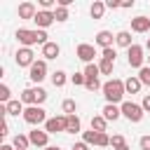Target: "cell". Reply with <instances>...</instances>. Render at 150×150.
<instances>
[{"label": "cell", "mask_w": 150, "mask_h": 150, "mask_svg": "<svg viewBox=\"0 0 150 150\" xmlns=\"http://www.w3.org/2000/svg\"><path fill=\"white\" fill-rule=\"evenodd\" d=\"M112 66H115V61H105V59H101V63H98L101 75H110V73H112Z\"/></svg>", "instance_id": "obj_28"}, {"label": "cell", "mask_w": 150, "mask_h": 150, "mask_svg": "<svg viewBox=\"0 0 150 150\" xmlns=\"http://www.w3.org/2000/svg\"><path fill=\"white\" fill-rule=\"evenodd\" d=\"M12 145H14L16 150H26V148L30 145V138H28V136H23V134H16V136H14V141H12Z\"/></svg>", "instance_id": "obj_23"}, {"label": "cell", "mask_w": 150, "mask_h": 150, "mask_svg": "<svg viewBox=\"0 0 150 150\" xmlns=\"http://www.w3.org/2000/svg\"><path fill=\"white\" fill-rule=\"evenodd\" d=\"M120 108H122V115H124V117H127L129 122H141V120H143V112H145V110H143V108H141L138 103L124 101V103H122Z\"/></svg>", "instance_id": "obj_4"}, {"label": "cell", "mask_w": 150, "mask_h": 150, "mask_svg": "<svg viewBox=\"0 0 150 150\" xmlns=\"http://www.w3.org/2000/svg\"><path fill=\"white\" fill-rule=\"evenodd\" d=\"M105 127H108V120H105L103 115H94V117H91V129H94V131L103 134V131H105Z\"/></svg>", "instance_id": "obj_22"}, {"label": "cell", "mask_w": 150, "mask_h": 150, "mask_svg": "<svg viewBox=\"0 0 150 150\" xmlns=\"http://www.w3.org/2000/svg\"><path fill=\"white\" fill-rule=\"evenodd\" d=\"M45 150H59V148H56V145H47Z\"/></svg>", "instance_id": "obj_45"}, {"label": "cell", "mask_w": 150, "mask_h": 150, "mask_svg": "<svg viewBox=\"0 0 150 150\" xmlns=\"http://www.w3.org/2000/svg\"><path fill=\"white\" fill-rule=\"evenodd\" d=\"M59 52H61V47H59L56 42H47V45L42 47V56H45V59H56Z\"/></svg>", "instance_id": "obj_18"}, {"label": "cell", "mask_w": 150, "mask_h": 150, "mask_svg": "<svg viewBox=\"0 0 150 150\" xmlns=\"http://www.w3.org/2000/svg\"><path fill=\"white\" fill-rule=\"evenodd\" d=\"M0 101H5V103L12 101V98H9V87H7V84H0Z\"/></svg>", "instance_id": "obj_35"}, {"label": "cell", "mask_w": 150, "mask_h": 150, "mask_svg": "<svg viewBox=\"0 0 150 150\" xmlns=\"http://www.w3.org/2000/svg\"><path fill=\"white\" fill-rule=\"evenodd\" d=\"M141 80H138V75H131V77H127L124 80V89H127V94H138L141 91Z\"/></svg>", "instance_id": "obj_16"}, {"label": "cell", "mask_w": 150, "mask_h": 150, "mask_svg": "<svg viewBox=\"0 0 150 150\" xmlns=\"http://www.w3.org/2000/svg\"><path fill=\"white\" fill-rule=\"evenodd\" d=\"M54 5H59V0H40V7L42 9H47V12H52V7Z\"/></svg>", "instance_id": "obj_37"}, {"label": "cell", "mask_w": 150, "mask_h": 150, "mask_svg": "<svg viewBox=\"0 0 150 150\" xmlns=\"http://www.w3.org/2000/svg\"><path fill=\"white\" fill-rule=\"evenodd\" d=\"M112 40H115V35H112L110 30H98V33H96V45L103 47V49L112 47Z\"/></svg>", "instance_id": "obj_14"}, {"label": "cell", "mask_w": 150, "mask_h": 150, "mask_svg": "<svg viewBox=\"0 0 150 150\" xmlns=\"http://www.w3.org/2000/svg\"><path fill=\"white\" fill-rule=\"evenodd\" d=\"M131 30H134V33H145V30H150V19H148V16H136V19H131Z\"/></svg>", "instance_id": "obj_15"}, {"label": "cell", "mask_w": 150, "mask_h": 150, "mask_svg": "<svg viewBox=\"0 0 150 150\" xmlns=\"http://www.w3.org/2000/svg\"><path fill=\"white\" fill-rule=\"evenodd\" d=\"M122 7H124V9H127V7H134V0H124V2H122Z\"/></svg>", "instance_id": "obj_43"}, {"label": "cell", "mask_w": 150, "mask_h": 150, "mask_svg": "<svg viewBox=\"0 0 150 150\" xmlns=\"http://www.w3.org/2000/svg\"><path fill=\"white\" fill-rule=\"evenodd\" d=\"M66 129H68V115H56V117H49L45 122L47 134H59V131H66Z\"/></svg>", "instance_id": "obj_5"}, {"label": "cell", "mask_w": 150, "mask_h": 150, "mask_svg": "<svg viewBox=\"0 0 150 150\" xmlns=\"http://www.w3.org/2000/svg\"><path fill=\"white\" fill-rule=\"evenodd\" d=\"M145 49H148V52H150V38H148V42H145Z\"/></svg>", "instance_id": "obj_46"}, {"label": "cell", "mask_w": 150, "mask_h": 150, "mask_svg": "<svg viewBox=\"0 0 150 150\" xmlns=\"http://www.w3.org/2000/svg\"><path fill=\"white\" fill-rule=\"evenodd\" d=\"M115 42H117L120 47H127V49L134 45V42H131V33H129V30H120V33L115 35Z\"/></svg>", "instance_id": "obj_20"}, {"label": "cell", "mask_w": 150, "mask_h": 150, "mask_svg": "<svg viewBox=\"0 0 150 150\" xmlns=\"http://www.w3.org/2000/svg\"><path fill=\"white\" fill-rule=\"evenodd\" d=\"M84 87H87V89H89V91H96V89H103V87H101V82H98V80H87V84H84Z\"/></svg>", "instance_id": "obj_38"}, {"label": "cell", "mask_w": 150, "mask_h": 150, "mask_svg": "<svg viewBox=\"0 0 150 150\" xmlns=\"http://www.w3.org/2000/svg\"><path fill=\"white\" fill-rule=\"evenodd\" d=\"M35 14H38V9H35V5L33 2H21L19 5V19H35Z\"/></svg>", "instance_id": "obj_13"}, {"label": "cell", "mask_w": 150, "mask_h": 150, "mask_svg": "<svg viewBox=\"0 0 150 150\" xmlns=\"http://www.w3.org/2000/svg\"><path fill=\"white\" fill-rule=\"evenodd\" d=\"M68 134H80L82 131V122H80V117L77 115H68V129H66Z\"/></svg>", "instance_id": "obj_21"}, {"label": "cell", "mask_w": 150, "mask_h": 150, "mask_svg": "<svg viewBox=\"0 0 150 150\" xmlns=\"http://www.w3.org/2000/svg\"><path fill=\"white\" fill-rule=\"evenodd\" d=\"M70 150H89V145H87V143L82 141V143H75V145H73Z\"/></svg>", "instance_id": "obj_42"}, {"label": "cell", "mask_w": 150, "mask_h": 150, "mask_svg": "<svg viewBox=\"0 0 150 150\" xmlns=\"http://www.w3.org/2000/svg\"><path fill=\"white\" fill-rule=\"evenodd\" d=\"M70 82L77 87V84H87V77H84V73H73L70 75Z\"/></svg>", "instance_id": "obj_32"}, {"label": "cell", "mask_w": 150, "mask_h": 150, "mask_svg": "<svg viewBox=\"0 0 150 150\" xmlns=\"http://www.w3.org/2000/svg\"><path fill=\"white\" fill-rule=\"evenodd\" d=\"M94 56H96V49H94V45H77V59L80 61H84V63H91L94 61Z\"/></svg>", "instance_id": "obj_11"}, {"label": "cell", "mask_w": 150, "mask_h": 150, "mask_svg": "<svg viewBox=\"0 0 150 150\" xmlns=\"http://www.w3.org/2000/svg\"><path fill=\"white\" fill-rule=\"evenodd\" d=\"M120 115H122V108H117L115 103H105V108H103V117H105L108 122H115Z\"/></svg>", "instance_id": "obj_17"}, {"label": "cell", "mask_w": 150, "mask_h": 150, "mask_svg": "<svg viewBox=\"0 0 150 150\" xmlns=\"http://www.w3.org/2000/svg\"><path fill=\"white\" fill-rule=\"evenodd\" d=\"M23 110H26V108H23L21 101H9V103H5V115H19V112L23 115Z\"/></svg>", "instance_id": "obj_19"}, {"label": "cell", "mask_w": 150, "mask_h": 150, "mask_svg": "<svg viewBox=\"0 0 150 150\" xmlns=\"http://www.w3.org/2000/svg\"><path fill=\"white\" fill-rule=\"evenodd\" d=\"M98 75H101V70H98L96 63H87L84 66V77L87 80H98Z\"/></svg>", "instance_id": "obj_24"}, {"label": "cell", "mask_w": 150, "mask_h": 150, "mask_svg": "<svg viewBox=\"0 0 150 150\" xmlns=\"http://www.w3.org/2000/svg\"><path fill=\"white\" fill-rule=\"evenodd\" d=\"M35 26L40 28V30H45V28H49L56 19H54V12H47V9H38V14H35Z\"/></svg>", "instance_id": "obj_9"}, {"label": "cell", "mask_w": 150, "mask_h": 150, "mask_svg": "<svg viewBox=\"0 0 150 150\" xmlns=\"http://www.w3.org/2000/svg\"><path fill=\"white\" fill-rule=\"evenodd\" d=\"M54 19H56V21H66V19H68V7H59V5H56Z\"/></svg>", "instance_id": "obj_31"}, {"label": "cell", "mask_w": 150, "mask_h": 150, "mask_svg": "<svg viewBox=\"0 0 150 150\" xmlns=\"http://www.w3.org/2000/svg\"><path fill=\"white\" fill-rule=\"evenodd\" d=\"M16 40H19L23 47H30V45H42V47H45V45L49 42V40H47V33L40 30V28H38V30L19 28V30H16Z\"/></svg>", "instance_id": "obj_1"}, {"label": "cell", "mask_w": 150, "mask_h": 150, "mask_svg": "<svg viewBox=\"0 0 150 150\" xmlns=\"http://www.w3.org/2000/svg\"><path fill=\"white\" fill-rule=\"evenodd\" d=\"M143 59H145V56H143V47H141V45H131V47L127 49V61H129L131 68H138V70H141V68H143Z\"/></svg>", "instance_id": "obj_6"}, {"label": "cell", "mask_w": 150, "mask_h": 150, "mask_svg": "<svg viewBox=\"0 0 150 150\" xmlns=\"http://www.w3.org/2000/svg\"><path fill=\"white\" fill-rule=\"evenodd\" d=\"M23 120L28 122V124H33V127H38V124H45L49 117H47V112L40 108V105H28L26 110H23Z\"/></svg>", "instance_id": "obj_3"}, {"label": "cell", "mask_w": 150, "mask_h": 150, "mask_svg": "<svg viewBox=\"0 0 150 150\" xmlns=\"http://www.w3.org/2000/svg\"><path fill=\"white\" fill-rule=\"evenodd\" d=\"M82 141L87 143V145H96V141H98V131H94V129H89V131H82Z\"/></svg>", "instance_id": "obj_26"}, {"label": "cell", "mask_w": 150, "mask_h": 150, "mask_svg": "<svg viewBox=\"0 0 150 150\" xmlns=\"http://www.w3.org/2000/svg\"><path fill=\"white\" fill-rule=\"evenodd\" d=\"M115 56H117V52H115L112 47L103 49V54H101V59H105V61H115Z\"/></svg>", "instance_id": "obj_34"}, {"label": "cell", "mask_w": 150, "mask_h": 150, "mask_svg": "<svg viewBox=\"0 0 150 150\" xmlns=\"http://www.w3.org/2000/svg\"><path fill=\"white\" fill-rule=\"evenodd\" d=\"M19 101L26 103V105H38V87H28V89H23Z\"/></svg>", "instance_id": "obj_12"}, {"label": "cell", "mask_w": 150, "mask_h": 150, "mask_svg": "<svg viewBox=\"0 0 150 150\" xmlns=\"http://www.w3.org/2000/svg\"><path fill=\"white\" fill-rule=\"evenodd\" d=\"M14 59H16V66H19V68H30V66L35 63V54H33L30 47H21V49L14 54Z\"/></svg>", "instance_id": "obj_7"}, {"label": "cell", "mask_w": 150, "mask_h": 150, "mask_svg": "<svg viewBox=\"0 0 150 150\" xmlns=\"http://www.w3.org/2000/svg\"><path fill=\"white\" fill-rule=\"evenodd\" d=\"M28 138H30V145H38V148L45 150V148H47V141H49V134H47L45 129H38V127H35V129L28 134Z\"/></svg>", "instance_id": "obj_10"}, {"label": "cell", "mask_w": 150, "mask_h": 150, "mask_svg": "<svg viewBox=\"0 0 150 150\" xmlns=\"http://www.w3.org/2000/svg\"><path fill=\"white\" fill-rule=\"evenodd\" d=\"M96 145H101V148H105V145H110V136L103 131V134H98V141H96Z\"/></svg>", "instance_id": "obj_36"}, {"label": "cell", "mask_w": 150, "mask_h": 150, "mask_svg": "<svg viewBox=\"0 0 150 150\" xmlns=\"http://www.w3.org/2000/svg\"><path fill=\"white\" fill-rule=\"evenodd\" d=\"M138 80H141V84H148L150 87V66H143L138 70Z\"/></svg>", "instance_id": "obj_30"}, {"label": "cell", "mask_w": 150, "mask_h": 150, "mask_svg": "<svg viewBox=\"0 0 150 150\" xmlns=\"http://www.w3.org/2000/svg\"><path fill=\"white\" fill-rule=\"evenodd\" d=\"M61 108H63V112H66V115H75V110H77V103H75L73 98H66Z\"/></svg>", "instance_id": "obj_29"}, {"label": "cell", "mask_w": 150, "mask_h": 150, "mask_svg": "<svg viewBox=\"0 0 150 150\" xmlns=\"http://www.w3.org/2000/svg\"><path fill=\"white\" fill-rule=\"evenodd\" d=\"M138 145H141V150H150V136H141Z\"/></svg>", "instance_id": "obj_39"}, {"label": "cell", "mask_w": 150, "mask_h": 150, "mask_svg": "<svg viewBox=\"0 0 150 150\" xmlns=\"http://www.w3.org/2000/svg\"><path fill=\"white\" fill-rule=\"evenodd\" d=\"M141 108H143L145 112H150V94H148V96H143V103H141Z\"/></svg>", "instance_id": "obj_41"}, {"label": "cell", "mask_w": 150, "mask_h": 150, "mask_svg": "<svg viewBox=\"0 0 150 150\" xmlns=\"http://www.w3.org/2000/svg\"><path fill=\"white\" fill-rule=\"evenodd\" d=\"M52 84H54V87H63V84H66V73H63V70L52 73Z\"/></svg>", "instance_id": "obj_27"}, {"label": "cell", "mask_w": 150, "mask_h": 150, "mask_svg": "<svg viewBox=\"0 0 150 150\" xmlns=\"http://www.w3.org/2000/svg\"><path fill=\"white\" fill-rule=\"evenodd\" d=\"M117 150H129V145H122V148H117Z\"/></svg>", "instance_id": "obj_47"}, {"label": "cell", "mask_w": 150, "mask_h": 150, "mask_svg": "<svg viewBox=\"0 0 150 150\" xmlns=\"http://www.w3.org/2000/svg\"><path fill=\"white\" fill-rule=\"evenodd\" d=\"M91 16L94 19H101L103 16V12H105V2H101V0H94V5H91Z\"/></svg>", "instance_id": "obj_25"}, {"label": "cell", "mask_w": 150, "mask_h": 150, "mask_svg": "<svg viewBox=\"0 0 150 150\" xmlns=\"http://www.w3.org/2000/svg\"><path fill=\"white\" fill-rule=\"evenodd\" d=\"M148 61H150V56H148Z\"/></svg>", "instance_id": "obj_48"}, {"label": "cell", "mask_w": 150, "mask_h": 150, "mask_svg": "<svg viewBox=\"0 0 150 150\" xmlns=\"http://www.w3.org/2000/svg\"><path fill=\"white\" fill-rule=\"evenodd\" d=\"M110 145L117 150V148H122V145H127L124 143V136H120V134H115V136H110Z\"/></svg>", "instance_id": "obj_33"}, {"label": "cell", "mask_w": 150, "mask_h": 150, "mask_svg": "<svg viewBox=\"0 0 150 150\" xmlns=\"http://www.w3.org/2000/svg\"><path fill=\"white\" fill-rule=\"evenodd\" d=\"M105 7H108V9H117V7H122V2H117V0H105Z\"/></svg>", "instance_id": "obj_40"}, {"label": "cell", "mask_w": 150, "mask_h": 150, "mask_svg": "<svg viewBox=\"0 0 150 150\" xmlns=\"http://www.w3.org/2000/svg\"><path fill=\"white\" fill-rule=\"evenodd\" d=\"M0 150H16L14 145H0Z\"/></svg>", "instance_id": "obj_44"}, {"label": "cell", "mask_w": 150, "mask_h": 150, "mask_svg": "<svg viewBox=\"0 0 150 150\" xmlns=\"http://www.w3.org/2000/svg\"><path fill=\"white\" fill-rule=\"evenodd\" d=\"M28 77L33 80V82H42L45 77H47V63L40 59V61H35L30 68H28Z\"/></svg>", "instance_id": "obj_8"}, {"label": "cell", "mask_w": 150, "mask_h": 150, "mask_svg": "<svg viewBox=\"0 0 150 150\" xmlns=\"http://www.w3.org/2000/svg\"><path fill=\"white\" fill-rule=\"evenodd\" d=\"M124 94H127V89H124V82L122 80H108L105 84H103V96H105V101L108 103H120L122 98H124Z\"/></svg>", "instance_id": "obj_2"}]
</instances>
